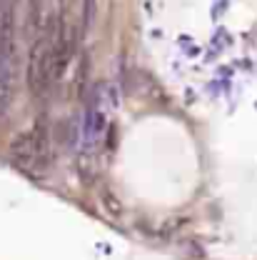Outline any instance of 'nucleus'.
<instances>
[{"label": "nucleus", "mask_w": 257, "mask_h": 260, "mask_svg": "<svg viewBox=\"0 0 257 260\" xmlns=\"http://www.w3.org/2000/svg\"><path fill=\"white\" fill-rule=\"evenodd\" d=\"M10 155L23 170L38 173L45 168L48 155H50V135L48 128L35 125V128L20 133L13 143H10Z\"/></svg>", "instance_id": "f257e3e1"}, {"label": "nucleus", "mask_w": 257, "mask_h": 260, "mask_svg": "<svg viewBox=\"0 0 257 260\" xmlns=\"http://www.w3.org/2000/svg\"><path fill=\"white\" fill-rule=\"evenodd\" d=\"M25 80L32 95L43 98L53 85V32L40 35L30 45L28 65H25Z\"/></svg>", "instance_id": "f03ea898"}, {"label": "nucleus", "mask_w": 257, "mask_h": 260, "mask_svg": "<svg viewBox=\"0 0 257 260\" xmlns=\"http://www.w3.org/2000/svg\"><path fill=\"white\" fill-rule=\"evenodd\" d=\"M15 98V75H13V60H0V118L8 115Z\"/></svg>", "instance_id": "7ed1b4c3"}, {"label": "nucleus", "mask_w": 257, "mask_h": 260, "mask_svg": "<svg viewBox=\"0 0 257 260\" xmlns=\"http://www.w3.org/2000/svg\"><path fill=\"white\" fill-rule=\"evenodd\" d=\"M85 83H88V55H80V63L75 65V73H72V80H70V95H83Z\"/></svg>", "instance_id": "20e7f679"}, {"label": "nucleus", "mask_w": 257, "mask_h": 260, "mask_svg": "<svg viewBox=\"0 0 257 260\" xmlns=\"http://www.w3.org/2000/svg\"><path fill=\"white\" fill-rule=\"evenodd\" d=\"M102 203L107 205V210H110L113 215H120V213H123V205H120V200H118V198H113L110 193H102Z\"/></svg>", "instance_id": "39448f33"}, {"label": "nucleus", "mask_w": 257, "mask_h": 260, "mask_svg": "<svg viewBox=\"0 0 257 260\" xmlns=\"http://www.w3.org/2000/svg\"><path fill=\"white\" fill-rule=\"evenodd\" d=\"M13 0H0V25H3V18H5V10L10 8Z\"/></svg>", "instance_id": "423d86ee"}]
</instances>
